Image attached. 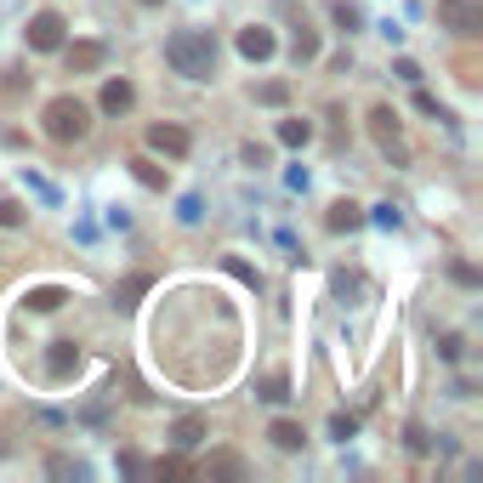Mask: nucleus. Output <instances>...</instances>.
<instances>
[{
    "mask_svg": "<svg viewBox=\"0 0 483 483\" xmlns=\"http://www.w3.org/2000/svg\"><path fill=\"white\" fill-rule=\"evenodd\" d=\"M393 74H398V80H410V86H415V80H421V63H410V57H398V63H393Z\"/></svg>",
    "mask_w": 483,
    "mask_h": 483,
    "instance_id": "obj_28",
    "label": "nucleus"
},
{
    "mask_svg": "<svg viewBox=\"0 0 483 483\" xmlns=\"http://www.w3.org/2000/svg\"><path fill=\"white\" fill-rule=\"evenodd\" d=\"M256 103H268V108H279V103H290V86H285V80H268V86H262V91H256Z\"/></svg>",
    "mask_w": 483,
    "mask_h": 483,
    "instance_id": "obj_20",
    "label": "nucleus"
},
{
    "mask_svg": "<svg viewBox=\"0 0 483 483\" xmlns=\"http://www.w3.org/2000/svg\"><path fill=\"white\" fill-rule=\"evenodd\" d=\"M324 228H330V233H358V228H364V211H358L353 199H336L330 216H324Z\"/></svg>",
    "mask_w": 483,
    "mask_h": 483,
    "instance_id": "obj_10",
    "label": "nucleus"
},
{
    "mask_svg": "<svg viewBox=\"0 0 483 483\" xmlns=\"http://www.w3.org/2000/svg\"><path fill=\"white\" fill-rule=\"evenodd\" d=\"M63 302H69V290H57V285H40V290H29V313H57Z\"/></svg>",
    "mask_w": 483,
    "mask_h": 483,
    "instance_id": "obj_15",
    "label": "nucleus"
},
{
    "mask_svg": "<svg viewBox=\"0 0 483 483\" xmlns=\"http://www.w3.org/2000/svg\"><path fill=\"white\" fill-rule=\"evenodd\" d=\"M438 23L455 35H483V6L478 0H438Z\"/></svg>",
    "mask_w": 483,
    "mask_h": 483,
    "instance_id": "obj_5",
    "label": "nucleus"
},
{
    "mask_svg": "<svg viewBox=\"0 0 483 483\" xmlns=\"http://www.w3.org/2000/svg\"><path fill=\"white\" fill-rule=\"evenodd\" d=\"M262 398H268V404H285V398H290V381H285V376H279V370H273V376L262 381Z\"/></svg>",
    "mask_w": 483,
    "mask_h": 483,
    "instance_id": "obj_19",
    "label": "nucleus"
},
{
    "mask_svg": "<svg viewBox=\"0 0 483 483\" xmlns=\"http://www.w3.org/2000/svg\"><path fill=\"white\" fill-rule=\"evenodd\" d=\"M268 438H273V449H285V455H290V449H302V444H307V432L296 427V421H273Z\"/></svg>",
    "mask_w": 483,
    "mask_h": 483,
    "instance_id": "obj_13",
    "label": "nucleus"
},
{
    "mask_svg": "<svg viewBox=\"0 0 483 483\" xmlns=\"http://www.w3.org/2000/svg\"><path fill=\"white\" fill-rule=\"evenodd\" d=\"M148 472H154V478H188V466H182L177 455H165V461H154Z\"/></svg>",
    "mask_w": 483,
    "mask_h": 483,
    "instance_id": "obj_24",
    "label": "nucleus"
},
{
    "mask_svg": "<svg viewBox=\"0 0 483 483\" xmlns=\"http://www.w3.org/2000/svg\"><path fill=\"white\" fill-rule=\"evenodd\" d=\"M63 35H69V23L57 18V12H35V18H29V29H23L29 52H57V46H63Z\"/></svg>",
    "mask_w": 483,
    "mask_h": 483,
    "instance_id": "obj_4",
    "label": "nucleus"
},
{
    "mask_svg": "<svg viewBox=\"0 0 483 483\" xmlns=\"http://www.w3.org/2000/svg\"><path fill=\"white\" fill-rule=\"evenodd\" d=\"M290 52H296V63H313V57H319V35H313V29H296V46H290Z\"/></svg>",
    "mask_w": 483,
    "mask_h": 483,
    "instance_id": "obj_16",
    "label": "nucleus"
},
{
    "mask_svg": "<svg viewBox=\"0 0 483 483\" xmlns=\"http://www.w3.org/2000/svg\"><path fill=\"white\" fill-rule=\"evenodd\" d=\"M171 444H177V449H194V444H205V421H199V415H182L177 427H171Z\"/></svg>",
    "mask_w": 483,
    "mask_h": 483,
    "instance_id": "obj_12",
    "label": "nucleus"
},
{
    "mask_svg": "<svg viewBox=\"0 0 483 483\" xmlns=\"http://www.w3.org/2000/svg\"><path fill=\"white\" fill-rule=\"evenodd\" d=\"M57 52H63L69 74H91V69L108 63V46H103V40H74V46H57Z\"/></svg>",
    "mask_w": 483,
    "mask_h": 483,
    "instance_id": "obj_6",
    "label": "nucleus"
},
{
    "mask_svg": "<svg viewBox=\"0 0 483 483\" xmlns=\"http://www.w3.org/2000/svg\"><path fill=\"white\" fill-rule=\"evenodd\" d=\"M40 126L52 143H80V137L91 131V108L80 97H52L46 103V114H40Z\"/></svg>",
    "mask_w": 483,
    "mask_h": 483,
    "instance_id": "obj_2",
    "label": "nucleus"
},
{
    "mask_svg": "<svg viewBox=\"0 0 483 483\" xmlns=\"http://www.w3.org/2000/svg\"><path fill=\"white\" fill-rule=\"evenodd\" d=\"M52 478H86V461H69V455H52Z\"/></svg>",
    "mask_w": 483,
    "mask_h": 483,
    "instance_id": "obj_23",
    "label": "nucleus"
},
{
    "mask_svg": "<svg viewBox=\"0 0 483 483\" xmlns=\"http://www.w3.org/2000/svg\"><path fill=\"white\" fill-rule=\"evenodd\" d=\"M370 137L381 143V154L393 165H410V148H404V131H398V114L393 108H370Z\"/></svg>",
    "mask_w": 483,
    "mask_h": 483,
    "instance_id": "obj_3",
    "label": "nucleus"
},
{
    "mask_svg": "<svg viewBox=\"0 0 483 483\" xmlns=\"http://www.w3.org/2000/svg\"><path fill=\"white\" fill-rule=\"evenodd\" d=\"M239 52L251 57V63H268V57L279 52V40H273V29H262V23H251V29H239Z\"/></svg>",
    "mask_w": 483,
    "mask_h": 483,
    "instance_id": "obj_8",
    "label": "nucleus"
},
{
    "mask_svg": "<svg viewBox=\"0 0 483 483\" xmlns=\"http://www.w3.org/2000/svg\"><path fill=\"white\" fill-rule=\"evenodd\" d=\"M148 285H154V279H148V273H131V279H126V285H120V307H131V302H137V296H143Z\"/></svg>",
    "mask_w": 483,
    "mask_h": 483,
    "instance_id": "obj_18",
    "label": "nucleus"
},
{
    "mask_svg": "<svg viewBox=\"0 0 483 483\" xmlns=\"http://www.w3.org/2000/svg\"><path fill=\"white\" fill-rule=\"evenodd\" d=\"M353 432H358V421H353V415H330V438H341V444H347Z\"/></svg>",
    "mask_w": 483,
    "mask_h": 483,
    "instance_id": "obj_27",
    "label": "nucleus"
},
{
    "mask_svg": "<svg viewBox=\"0 0 483 483\" xmlns=\"http://www.w3.org/2000/svg\"><path fill=\"white\" fill-rule=\"evenodd\" d=\"M415 108H421L427 120H449V108H444L438 97H432V91H415Z\"/></svg>",
    "mask_w": 483,
    "mask_h": 483,
    "instance_id": "obj_22",
    "label": "nucleus"
},
{
    "mask_svg": "<svg viewBox=\"0 0 483 483\" xmlns=\"http://www.w3.org/2000/svg\"><path fill=\"white\" fill-rule=\"evenodd\" d=\"M165 63L177 74H188V80H211L216 69V40L199 35V29H177V35L165 40Z\"/></svg>",
    "mask_w": 483,
    "mask_h": 483,
    "instance_id": "obj_1",
    "label": "nucleus"
},
{
    "mask_svg": "<svg viewBox=\"0 0 483 483\" xmlns=\"http://www.w3.org/2000/svg\"><path fill=\"white\" fill-rule=\"evenodd\" d=\"M143 6H160V0H143Z\"/></svg>",
    "mask_w": 483,
    "mask_h": 483,
    "instance_id": "obj_31",
    "label": "nucleus"
},
{
    "mask_svg": "<svg viewBox=\"0 0 483 483\" xmlns=\"http://www.w3.org/2000/svg\"><path fill=\"white\" fill-rule=\"evenodd\" d=\"M438 353L449 358V364H455V358H461V336H444V341H438Z\"/></svg>",
    "mask_w": 483,
    "mask_h": 483,
    "instance_id": "obj_29",
    "label": "nucleus"
},
{
    "mask_svg": "<svg viewBox=\"0 0 483 483\" xmlns=\"http://www.w3.org/2000/svg\"><path fill=\"white\" fill-rule=\"evenodd\" d=\"M131 171H137V182H143V188H165V165H154V160H131Z\"/></svg>",
    "mask_w": 483,
    "mask_h": 483,
    "instance_id": "obj_17",
    "label": "nucleus"
},
{
    "mask_svg": "<svg viewBox=\"0 0 483 483\" xmlns=\"http://www.w3.org/2000/svg\"><path fill=\"white\" fill-rule=\"evenodd\" d=\"M148 148L165 154V160H182V154H188V131L171 126V120H165V126H148Z\"/></svg>",
    "mask_w": 483,
    "mask_h": 483,
    "instance_id": "obj_7",
    "label": "nucleus"
},
{
    "mask_svg": "<svg viewBox=\"0 0 483 483\" xmlns=\"http://www.w3.org/2000/svg\"><path fill=\"white\" fill-rule=\"evenodd\" d=\"M0 228H23V205H18V199H0Z\"/></svg>",
    "mask_w": 483,
    "mask_h": 483,
    "instance_id": "obj_26",
    "label": "nucleus"
},
{
    "mask_svg": "<svg viewBox=\"0 0 483 483\" xmlns=\"http://www.w3.org/2000/svg\"><path fill=\"white\" fill-rule=\"evenodd\" d=\"M46 370H52L57 381H69L74 370H80V347H74V341H52V353H46Z\"/></svg>",
    "mask_w": 483,
    "mask_h": 483,
    "instance_id": "obj_9",
    "label": "nucleus"
},
{
    "mask_svg": "<svg viewBox=\"0 0 483 483\" xmlns=\"http://www.w3.org/2000/svg\"><path fill=\"white\" fill-rule=\"evenodd\" d=\"M239 472H245L239 455H216V461H211V478H239Z\"/></svg>",
    "mask_w": 483,
    "mask_h": 483,
    "instance_id": "obj_25",
    "label": "nucleus"
},
{
    "mask_svg": "<svg viewBox=\"0 0 483 483\" xmlns=\"http://www.w3.org/2000/svg\"><path fill=\"white\" fill-rule=\"evenodd\" d=\"M376 222L381 228H398V205H376Z\"/></svg>",
    "mask_w": 483,
    "mask_h": 483,
    "instance_id": "obj_30",
    "label": "nucleus"
},
{
    "mask_svg": "<svg viewBox=\"0 0 483 483\" xmlns=\"http://www.w3.org/2000/svg\"><path fill=\"white\" fill-rule=\"evenodd\" d=\"M279 143H285V148H307V143H313V120H279Z\"/></svg>",
    "mask_w": 483,
    "mask_h": 483,
    "instance_id": "obj_14",
    "label": "nucleus"
},
{
    "mask_svg": "<svg viewBox=\"0 0 483 483\" xmlns=\"http://www.w3.org/2000/svg\"><path fill=\"white\" fill-rule=\"evenodd\" d=\"M131 103H137V86L131 80H108L103 86V108H108V114H126Z\"/></svg>",
    "mask_w": 483,
    "mask_h": 483,
    "instance_id": "obj_11",
    "label": "nucleus"
},
{
    "mask_svg": "<svg viewBox=\"0 0 483 483\" xmlns=\"http://www.w3.org/2000/svg\"><path fill=\"white\" fill-rule=\"evenodd\" d=\"M336 23H341V35H353V29L364 23V12H358V6H347V0H336Z\"/></svg>",
    "mask_w": 483,
    "mask_h": 483,
    "instance_id": "obj_21",
    "label": "nucleus"
}]
</instances>
